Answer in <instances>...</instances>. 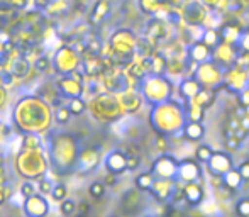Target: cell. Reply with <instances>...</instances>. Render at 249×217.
Listing matches in <instances>:
<instances>
[{
  "label": "cell",
  "mask_w": 249,
  "mask_h": 217,
  "mask_svg": "<svg viewBox=\"0 0 249 217\" xmlns=\"http://www.w3.org/2000/svg\"><path fill=\"white\" fill-rule=\"evenodd\" d=\"M195 78L200 82V85L203 89H215V87L224 83V73L222 68L219 65H215L213 61L202 63L198 66V70L195 72Z\"/></svg>",
  "instance_id": "1"
},
{
  "label": "cell",
  "mask_w": 249,
  "mask_h": 217,
  "mask_svg": "<svg viewBox=\"0 0 249 217\" xmlns=\"http://www.w3.org/2000/svg\"><path fill=\"white\" fill-rule=\"evenodd\" d=\"M110 44L114 48L115 54L122 56V58L129 59L134 53V50H138V39L129 29H121L112 36Z\"/></svg>",
  "instance_id": "2"
},
{
  "label": "cell",
  "mask_w": 249,
  "mask_h": 217,
  "mask_svg": "<svg viewBox=\"0 0 249 217\" xmlns=\"http://www.w3.org/2000/svg\"><path fill=\"white\" fill-rule=\"evenodd\" d=\"M180 12L188 26H202L209 16V9L200 0H185L180 7Z\"/></svg>",
  "instance_id": "3"
},
{
  "label": "cell",
  "mask_w": 249,
  "mask_h": 217,
  "mask_svg": "<svg viewBox=\"0 0 249 217\" xmlns=\"http://www.w3.org/2000/svg\"><path fill=\"white\" fill-rule=\"evenodd\" d=\"M171 95H173V89H171L170 80L163 78V76L149 80V83L146 85V97L151 102L164 104V100L171 99Z\"/></svg>",
  "instance_id": "4"
},
{
  "label": "cell",
  "mask_w": 249,
  "mask_h": 217,
  "mask_svg": "<svg viewBox=\"0 0 249 217\" xmlns=\"http://www.w3.org/2000/svg\"><path fill=\"white\" fill-rule=\"evenodd\" d=\"M151 173L163 180H178V162L170 155H161L154 162Z\"/></svg>",
  "instance_id": "5"
},
{
  "label": "cell",
  "mask_w": 249,
  "mask_h": 217,
  "mask_svg": "<svg viewBox=\"0 0 249 217\" xmlns=\"http://www.w3.org/2000/svg\"><path fill=\"white\" fill-rule=\"evenodd\" d=\"M239 46H232V44L220 43L215 50L212 51V61L219 65L220 68L229 70L236 65L237 54H239Z\"/></svg>",
  "instance_id": "6"
},
{
  "label": "cell",
  "mask_w": 249,
  "mask_h": 217,
  "mask_svg": "<svg viewBox=\"0 0 249 217\" xmlns=\"http://www.w3.org/2000/svg\"><path fill=\"white\" fill-rule=\"evenodd\" d=\"M178 178L185 183H190V181H197L198 178H202V166L200 162L195 158H187L181 160L178 163Z\"/></svg>",
  "instance_id": "7"
},
{
  "label": "cell",
  "mask_w": 249,
  "mask_h": 217,
  "mask_svg": "<svg viewBox=\"0 0 249 217\" xmlns=\"http://www.w3.org/2000/svg\"><path fill=\"white\" fill-rule=\"evenodd\" d=\"M142 207V194L139 188H132L122 197L121 200V211L125 217L136 216Z\"/></svg>",
  "instance_id": "8"
},
{
  "label": "cell",
  "mask_w": 249,
  "mask_h": 217,
  "mask_svg": "<svg viewBox=\"0 0 249 217\" xmlns=\"http://www.w3.org/2000/svg\"><path fill=\"white\" fill-rule=\"evenodd\" d=\"M210 175H217V177H224L227 171L232 170V158L224 151H215L210 162L207 163Z\"/></svg>",
  "instance_id": "9"
},
{
  "label": "cell",
  "mask_w": 249,
  "mask_h": 217,
  "mask_svg": "<svg viewBox=\"0 0 249 217\" xmlns=\"http://www.w3.org/2000/svg\"><path fill=\"white\" fill-rule=\"evenodd\" d=\"M178 188L177 180H163V178H156L153 188H151V194L154 195V199L160 202L171 200L175 190Z\"/></svg>",
  "instance_id": "10"
},
{
  "label": "cell",
  "mask_w": 249,
  "mask_h": 217,
  "mask_svg": "<svg viewBox=\"0 0 249 217\" xmlns=\"http://www.w3.org/2000/svg\"><path fill=\"white\" fill-rule=\"evenodd\" d=\"M146 36H148V41H151L153 44L161 43V41H164L168 37V24L163 19L156 17V19H153L148 24Z\"/></svg>",
  "instance_id": "11"
},
{
  "label": "cell",
  "mask_w": 249,
  "mask_h": 217,
  "mask_svg": "<svg viewBox=\"0 0 249 217\" xmlns=\"http://www.w3.org/2000/svg\"><path fill=\"white\" fill-rule=\"evenodd\" d=\"M220 31V37H222V43L226 44H232V46H237L241 41V36H243L244 29L239 26V24L234 22H227L224 24L222 27H219Z\"/></svg>",
  "instance_id": "12"
},
{
  "label": "cell",
  "mask_w": 249,
  "mask_h": 217,
  "mask_svg": "<svg viewBox=\"0 0 249 217\" xmlns=\"http://www.w3.org/2000/svg\"><path fill=\"white\" fill-rule=\"evenodd\" d=\"M188 59L198 63V65L207 63V61H210V59H212V50H210L205 43L197 41V43H194V44H190V46H188Z\"/></svg>",
  "instance_id": "13"
},
{
  "label": "cell",
  "mask_w": 249,
  "mask_h": 217,
  "mask_svg": "<svg viewBox=\"0 0 249 217\" xmlns=\"http://www.w3.org/2000/svg\"><path fill=\"white\" fill-rule=\"evenodd\" d=\"M183 192H185V199H187V204L192 205V207H197L203 202V188L200 187L197 181H190V183L183 185Z\"/></svg>",
  "instance_id": "14"
},
{
  "label": "cell",
  "mask_w": 249,
  "mask_h": 217,
  "mask_svg": "<svg viewBox=\"0 0 249 217\" xmlns=\"http://www.w3.org/2000/svg\"><path fill=\"white\" fill-rule=\"evenodd\" d=\"M183 138L190 143H197L200 139H203L205 136V126L202 122H194V121H187V124L183 126V131H181Z\"/></svg>",
  "instance_id": "15"
},
{
  "label": "cell",
  "mask_w": 249,
  "mask_h": 217,
  "mask_svg": "<svg viewBox=\"0 0 249 217\" xmlns=\"http://www.w3.org/2000/svg\"><path fill=\"white\" fill-rule=\"evenodd\" d=\"M202 89H203V87L200 85V82L194 76V78L183 80V82L180 83V87H178V92H180V95H183L185 99L194 100L195 97L198 95V92H200Z\"/></svg>",
  "instance_id": "16"
},
{
  "label": "cell",
  "mask_w": 249,
  "mask_h": 217,
  "mask_svg": "<svg viewBox=\"0 0 249 217\" xmlns=\"http://www.w3.org/2000/svg\"><path fill=\"white\" fill-rule=\"evenodd\" d=\"M107 166L112 173H122V171L127 168V156L121 151L112 153V155L107 158Z\"/></svg>",
  "instance_id": "17"
},
{
  "label": "cell",
  "mask_w": 249,
  "mask_h": 217,
  "mask_svg": "<svg viewBox=\"0 0 249 217\" xmlns=\"http://www.w3.org/2000/svg\"><path fill=\"white\" fill-rule=\"evenodd\" d=\"M222 181H224V187L226 188H229L231 192H237L241 187H243V183H244V178L241 177V173H239V170H231V171H227L226 175L222 177Z\"/></svg>",
  "instance_id": "18"
},
{
  "label": "cell",
  "mask_w": 249,
  "mask_h": 217,
  "mask_svg": "<svg viewBox=\"0 0 249 217\" xmlns=\"http://www.w3.org/2000/svg\"><path fill=\"white\" fill-rule=\"evenodd\" d=\"M215 97L217 95H215V90L213 89H202L198 92V95L195 97L194 100H190V102L198 107H202L203 110H205V108L212 107V104L215 102Z\"/></svg>",
  "instance_id": "19"
},
{
  "label": "cell",
  "mask_w": 249,
  "mask_h": 217,
  "mask_svg": "<svg viewBox=\"0 0 249 217\" xmlns=\"http://www.w3.org/2000/svg\"><path fill=\"white\" fill-rule=\"evenodd\" d=\"M202 43H205L210 50H215L220 43H222V37H220V31L215 29V27H207L203 29V34H202Z\"/></svg>",
  "instance_id": "20"
},
{
  "label": "cell",
  "mask_w": 249,
  "mask_h": 217,
  "mask_svg": "<svg viewBox=\"0 0 249 217\" xmlns=\"http://www.w3.org/2000/svg\"><path fill=\"white\" fill-rule=\"evenodd\" d=\"M108 10H110V3H108V0H99L92 10V20L95 24L102 22V20L107 17Z\"/></svg>",
  "instance_id": "21"
},
{
  "label": "cell",
  "mask_w": 249,
  "mask_h": 217,
  "mask_svg": "<svg viewBox=\"0 0 249 217\" xmlns=\"http://www.w3.org/2000/svg\"><path fill=\"white\" fill-rule=\"evenodd\" d=\"M161 7H163V0H139V9L148 16H158Z\"/></svg>",
  "instance_id": "22"
},
{
  "label": "cell",
  "mask_w": 249,
  "mask_h": 217,
  "mask_svg": "<svg viewBox=\"0 0 249 217\" xmlns=\"http://www.w3.org/2000/svg\"><path fill=\"white\" fill-rule=\"evenodd\" d=\"M187 112V121H194V122H203V117H205V110L202 107L195 106V104H188V107L185 108Z\"/></svg>",
  "instance_id": "23"
},
{
  "label": "cell",
  "mask_w": 249,
  "mask_h": 217,
  "mask_svg": "<svg viewBox=\"0 0 249 217\" xmlns=\"http://www.w3.org/2000/svg\"><path fill=\"white\" fill-rule=\"evenodd\" d=\"M213 149H212V146H209V145H200L197 149H195V160L200 163H209L210 162V158L213 156Z\"/></svg>",
  "instance_id": "24"
},
{
  "label": "cell",
  "mask_w": 249,
  "mask_h": 217,
  "mask_svg": "<svg viewBox=\"0 0 249 217\" xmlns=\"http://www.w3.org/2000/svg\"><path fill=\"white\" fill-rule=\"evenodd\" d=\"M154 181H156V177L153 173H142L136 178V185H138L139 190H151Z\"/></svg>",
  "instance_id": "25"
},
{
  "label": "cell",
  "mask_w": 249,
  "mask_h": 217,
  "mask_svg": "<svg viewBox=\"0 0 249 217\" xmlns=\"http://www.w3.org/2000/svg\"><path fill=\"white\" fill-rule=\"evenodd\" d=\"M236 214L239 217H249V197L241 199L236 204Z\"/></svg>",
  "instance_id": "26"
},
{
  "label": "cell",
  "mask_w": 249,
  "mask_h": 217,
  "mask_svg": "<svg viewBox=\"0 0 249 217\" xmlns=\"http://www.w3.org/2000/svg\"><path fill=\"white\" fill-rule=\"evenodd\" d=\"M90 195H92L93 199H102L105 194V185L100 183V181H95V183L90 185Z\"/></svg>",
  "instance_id": "27"
},
{
  "label": "cell",
  "mask_w": 249,
  "mask_h": 217,
  "mask_svg": "<svg viewBox=\"0 0 249 217\" xmlns=\"http://www.w3.org/2000/svg\"><path fill=\"white\" fill-rule=\"evenodd\" d=\"M224 145H226V148L229 149V151H237L241 146V141L237 138H227V139H224Z\"/></svg>",
  "instance_id": "28"
},
{
  "label": "cell",
  "mask_w": 249,
  "mask_h": 217,
  "mask_svg": "<svg viewBox=\"0 0 249 217\" xmlns=\"http://www.w3.org/2000/svg\"><path fill=\"white\" fill-rule=\"evenodd\" d=\"M239 50L241 51H246V53H249V29H244L243 36H241V41H239Z\"/></svg>",
  "instance_id": "29"
},
{
  "label": "cell",
  "mask_w": 249,
  "mask_h": 217,
  "mask_svg": "<svg viewBox=\"0 0 249 217\" xmlns=\"http://www.w3.org/2000/svg\"><path fill=\"white\" fill-rule=\"evenodd\" d=\"M156 148L160 149L161 153H166L168 151V139H166V136H163V134L156 136Z\"/></svg>",
  "instance_id": "30"
},
{
  "label": "cell",
  "mask_w": 249,
  "mask_h": 217,
  "mask_svg": "<svg viewBox=\"0 0 249 217\" xmlns=\"http://www.w3.org/2000/svg\"><path fill=\"white\" fill-rule=\"evenodd\" d=\"M76 211V204L73 200H66V202H63L61 204V212L63 214H73V212Z\"/></svg>",
  "instance_id": "31"
},
{
  "label": "cell",
  "mask_w": 249,
  "mask_h": 217,
  "mask_svg": "<svg viewBox=\"0 0 249 217\" xmlns=\"http://www.w3.org/2000/svg\"><path fill=\"white\" fill-rule=\"evenodd\" d=\"M237 170H239L241 177L244 178V181H249V160H244V162L239 164Z\"/></svg>",
  "instance_id": "32"
},
{
  "label": "cell",
  "mask_w": 249,
  "mask_h": 217,
  "mask_svg": "<svg viewBox=\"0 0 249 217\" xmlns=\"http://www.w3.org/2000/svg\"><path fill=\"white\" fill-rule=\"evenodd\" d=\"M89 211H90V205L87 204V202H82V204L78 205V214H76V217H87Z\"/></svg>",
  "instance_id": "33"
},
{
  "label": "cell",
  "mask_w": 249,
  "mask_h": 217,
  "mask_svg": "<svg viewBox=\"0 0 249 217\" xmlns=\"http://www.w3.org/2000/svg\"><path fill=\"white\" fill-rule=\"evenodd\" d=\"M200 2H202L203 5L210 10V9H219V5H220V2H222V0H200Z\"/></svg>",
  "instance_id": "34"
},
{
  "label": "cell",
  "mask_w": 249,
  "mask_h": 217,
  "mask_svg": "<svg viewBox=\"0 0 249 217\" xmlns=\"http://www.w3.org/2000/svg\"><path fill=\"white\" fill-rule=\"evenodd\" d=\"M71 112H73V114H82V112H83V102H82V100H73Z\"/></svg>",
  "instance_id": "35"
},
{
  "label": "cell",
  "mask_w": 249,
  "mask_h": 217,
  "mask_svg": "<svg viewBox=\"0 0 249 217\" xmlns=\"http://www.w3.org/2000/svg\"><path fill=\"white\" fill-rule=\"evenodd\" d=\"M48 65H50V61H48L46 58H39L36 61V68L39 70V72H44V70L48 68Z\"/></svg>",
  "instance_id": "36"
},
{
  "label": "cell",
  "mask_w": 249,
  "mask_h": 217,
  "mask_svg": "<svg viewBox=\"0 0 249 217\" xmlns=\"http://www.w3.org/2000/svg\"><path fill=\"white\" fill-rule=\"evenodd\" d=\"M53 195H54V199H61L63 195H66V187H63V185L56 187L54 192H53Z\"/></svg>",
  "instance_id": "37"
},
{
  "label": "cell",
  "mask_w": 249,
  "mask_h": 217,
  "mask_svg": "<svg viewBox=\"0 0 249 217\" xmlns=\"http://www.w3.org/2000/svg\"><path fill=\"white\" fill-rule=\"evenodd\" d=\"M22 194L24 195H31V194H33V185H31V183H24L22 185Z\"/></svg>",
  "instance_id": "38"
},
{
  "label": "cell",
  "mask_w": 249,
  "mask_h": 217,
  "mask_svg": "<svg viewBox=\"0 0 249 217\" xmlns=\"http://www.w3.org/2000/svg\"><path fill=\"white\" fill-rule=\"evenodd\" d=\"M68 115H70V112L66 110V108H61V110H59V115H58V117H59V121L63 122V119L66 121V119H68Z\"/></svg>",
  "instance_id": "39"
},
{
  "label": "cell",
  "mask_w": 249,
  "mask_h": 217,
  "mask_svg": "<svg viewBox=\"0 0 249 217\" xmlns=\"http://www.w3.org/2000/svg\"><path fill=\"white\" fill-rule=\"evenodd\" d=\"M115 181H117V177H115V175H108V178H107V185H114Z\"/></svg>",
  "instance_id": "40"
},
{
  "label": "cell",
  "mask_w": 249,
  "mask_h": 217,
  "mask_svg": "<svg viewBox=\"0 0 249 217\" xmlns=\"http://www.w3.org/2000/svg\"><path fill=\"white\" fill-rule=\"evenodd\" d=\"M41 187H43V192H44V194H50V185H48L46 183V181H43V183H41Z\"/></svg>",
  "instance_id": "41"
},
{
  "label": "cell",
  "mask_w": 249,
  "mask_h": 217,
  "mask_svg": "<svg viewBox=\"0 0 249 217\" xmlns=\"http://www.w3.org/2000/svg\"><path fill=\"white\" fill-rule=\"evenodd\" d=\"M163 2H168V3H173V5H175V3H177V2H178V0H163Z\"/></svg>",
  "instance_id": "42"
},
{
  "label": "cell",
  "mask_w": 249,
  "mask_h": 217,
  "mask_svg": "<svg viewBox=\"0 0 249 217\" xmlns=\"http://www.w3.org/2000/svg\"><path fill=\"white\" fill-rule=\"evenodd\" d=\"M244 110H246V114L249 115V106H248V107H244Z\"/></svg>",
  "instance_id": "43"
}]
</instances>
